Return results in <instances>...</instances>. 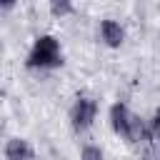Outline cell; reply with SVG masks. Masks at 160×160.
<instances>
[{"instance_id":"obj_1","label":"cell","mask_w":160,"mask_h":160,"mask_svg":"<svg viewBox=\"0 0 160 160\" xmlns=\"http://www.w3.org/2000/svg\"><path fill=\"white\" fill-rule=\"evenodd\" d=\"M110 125H112L115 135L125 138L128 142H145V140H150L148 122L142 118H138L135 112H130V108L125 102H112V108H110Z\"/></svg>"},{"instance_id":"obj_2","label":"cell","mask_w":160,"mask_h":160,"mask_svg":"<svg viewBox=\"0 0 160 160\" xmlns=\"http://www.w3.org/2000/svg\"><path fill=\"white\" fill-rule=\"evenodd\" d=\"M28 68L32 70H50V68H60L62 65V50H60V42L52 38V35H40L35 38L30 52H28V60H25Z\"/></svg>"},{"instance_id":"obj_3","label":"cell","mask_w":160,"mask_h":160,"mask_svg":"<svg viewBox=\"0 0 160 160\" xmlns=\"http://www.w3.org/2000/svg\"><path fill=\"white\" fill-rule=\"evenodd\" d=\"M98 118V100L90 98V95H78L72 108H70V122L78 132L88 130Z\"/></svg>"},{"instance_id":"obj_4","label":"cell","mask_w":160,"mask_h":160,"mask_svg":"<svg viewBox=\"0 0 160 160\" xmlns=\"http://www.w3.org/2000/svg\"><path fill=\"white\" fill-rule=\"evenodd\" d=\"M100 40L108 45V48H120L122 42H125V30H122V25L118 22V20H102L100 22Z\"/></svg>"},{"instance_id":"obj_5","label":"cell","mask_w":160,"mask_h":160,"mask_svg":"<svg viewBox=\"0 0 160 160\" xmlns=\"http://www.w3.org/2000/svg\"><path fill=\"white\" fill-rule=\"evenodd\" d=\"M5 158L8 160H32L35 150L25 138H10L5 145Z\"/></svg>"},{"instance_id":"obj_6","label":"cell","mask_w":160,"mask_h":160,"mask_svg":"<svg viewBox=\"0 0 160 160\" xmlns=\"http://www.w3.org/2000/svg\"><path fill=\"white\" fill-rule=\"evenodd\" d=\"M72 10H75V8H72V2H68V0H52V2H50V12H52V15H60V18H62V15H70Z\"/></svg>"},{"instance_id":"obj_7","label":"cell","mask_w":160,"mask_h":160,"mask_svg":"<svg viewBox=\"0 0 160 160\" xmlns=\"http://www.w3.org/2000/svg\"><path fill=\"white\" fill-rule=\"evenodd\" d=\"M80 160H102V150L98 145H85L80 152Z\"/></svg>"},{"instance_id":"obj_8","label":"cell","mask_w":160,"mask_h":160,"mask_svg":"<svg viewBox=\"0 0 160 160\" xmlns=\"http://www.w3.org/2000/svg\"><path fill=\"white\" fill-rule=\"evenodd\" d=\"M148 130H150V138H155V140H160V110L150 118V122H148Z\"/></svg>"},{"instance_id":"obj_9","label":"cell","mask_w":160,"mask_h":160,"mask_svg":"<svg viewBox=\"0 0 160 160\" xmlns=\"http://www.w3.org/2000/svg\"><path fill=\"white\" fill-rule=\"evenodd\" d=\"M15 2H0V8H12Z\"/></svg>"},{"instance_id":"obj_10","label":"cell","mask_w":160,"mask_h":160,"mask_svg":"<svg viewBox=\"0 0 160 160\" xmlns=\"http://www.w3.org/2000/svg\"><path fill=\"white\" fill-rule=\"evenodd\" d=\"M148 160H160V158H148Z\"/></svg>"}]
</instances>
